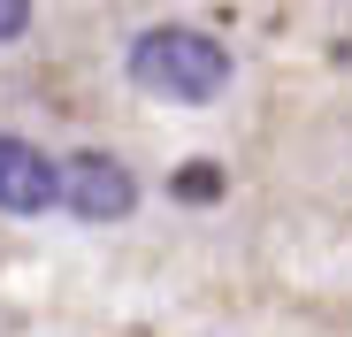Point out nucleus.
Segmentation results:
<instances>
[{"label": "nucleus", "mask_w": 352, "mask_h": 337, "mask_svg": "<svg viewBox=\"0 0 352 337\" xmlns=\"http://www.w3.org/2000/svg\"><path fill=\"white\" fill-rule=\"evenodd\" d=\"M131 77H138V92H153V100L207 107V100H222V85H230V54H222V39H207V31H192V23H161V31H138V39H131Z\"/></svg>", "instance_id": "f257e3e1"}, {"label": "nucleus", "mask_w": 352, "mask_h": 337, "mask_svg": "<svg viewBox=\"0 0 352 337\" xmlns=\"http://www.w3.org/2000/svg\"><path fill=\"white\" fill-rule=\"evenodd\" d=\"M62 199L85 222H123L138 207V184H131V168L115 153H77V161H62Z\"/></svg>", "instance_id": "f03ea898"}, {"label": "nucleus", "mask_w": 352, "mask_h": 337, "mask_svg": "<svg viewBox=\"0 0 352 337\" xmlns=\"http://www.w3.org/2000/svg\"><path fill=\"white\" fill-rule=\"evenodd\" d=\"M0 207H8V215L62 207V168H54L31 138H0Z\"/></svg>", "instance_id": "7ed1b4c3"}, {"label": "nucleus", "mask_w": 352, "mask_h": 337, "mask_svg": "<svg viewBox=\"0 0 352 337\" xmlns=\"http://www.w3.org/2000/svg\"><path fill=\"white\" fill-rule=\"evenodd\" d=\"M222 192V168L214 161H192V168H176V199H184V207H207Z\"/></svg>", "instance_id": "20e7f679"}, {"label": "nucleus", "mask_w": 352, "mask_h": 337, "mask_svg": "<svg viewBox=\"0 0 352 337\" xmlns=\"http://www.w3.org/2000/svg\"><path fill=\"white\" fill-rule=\"evenodd\" d=\"M23 31H31V8H23V0H0V46L23 39Z\"/></svg>", "instance_id": "39448f33"}]
</instances>
